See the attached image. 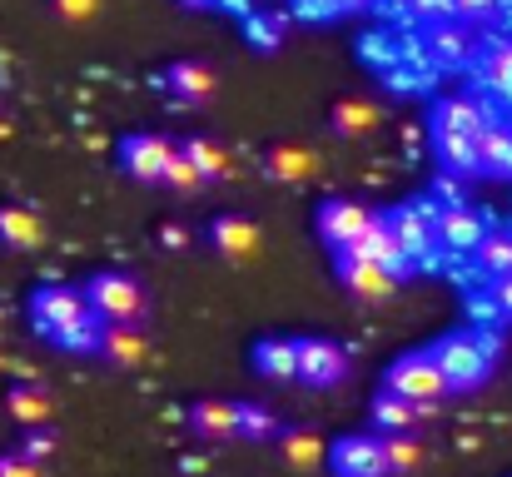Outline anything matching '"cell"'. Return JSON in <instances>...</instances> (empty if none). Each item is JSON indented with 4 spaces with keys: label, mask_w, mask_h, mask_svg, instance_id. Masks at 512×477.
<instances>
[{
    "label": "cell",
    "mask_w": 512,
    "mask_h": 477,
    "mask_svg": "<svg viewBox=\"0 0 512 477\" xmlns=\"http://www.w3.org/2000/svg\"><path fill=\"white\" fill-rule=\"evenodd\" d=\"M30 323H35V333H40L45 343L70 348V353H90V348H100V338H105V318L95 314V309L85 304V294L70 289V284L35 289Z\"/></svg>",
    "instance_id": "cell-1"
},
{
    "label": "cell",
    "mask_w": 512,
    "mask_h": 477,
    "mask_svg": "<svg viewBox=\"0 0 512 477\" xmlns=\"http://www.w3.org/2000/svg\"><path fill=\"white\" fill-rule=\"evenodd\" d=\"M428 353H433L448 393H473L478 383H488V373L498 363V338L493 333H478V328H463V333L438 338Z\"/></svg>",
    "instance_id": "cell-2"
},
{
    "label": "cell",
    "mask_w": 512,
    "mask_h": 477,
    "mask_svg": "<svg viewBox=\"0 0 512 477\" xmlns=\"http://www.w3.org/2000/svg\"><path fill=\"white\" fill-rule=\"evenodd\" d=\"M383 388L398 393V398H408V403H438L448 393V383H443V373H438V363H433L428 348L393 358L388 373H383Z\"/></svg>",
    "instance_id": "cell-3"
},
{
    "label": "cell",
    "mask_w": 512,
    "mask_h": 477,
    "mask_svg": "<svg viewBox=\"0 0 512 477\" xmlns=\"http://www.w3.org/2000/svg\"><path fill=\"white\" fill-rule=\"evenodd\" d=\"M85 304L105 323H135V318L145 314V289L130 274H95L85 284Z\"/></svg>",
    "instance_id": "cell-4"
},
{
    "label": "cell",
    "mask_w": 512,
    "mask_h": 477,
    "mask_svg": "<svg viewBox=\"0 0 512 477\" xmlns=\"http://www.w3.org/2000/svg\"><path fill=\"white\" fill-rule=\"evenodd\" d=\"M329 473L334 477H393L388 473V453H383V433H348L329 443Z\"/></svg>",
    "instance_id": "cell-5"
},
{
    "label": "cell",
    "mask_w": 512,
    "mask_h": 477,
    "mask_svg": "<svg viewBox=\"0 0 512 477\" xmlns=\"http://www.w3.org/2000/svg\"><path fill=\"white\" fill-rule=\"evenodd\" d=\"M179 155V145L165 135H125L120 140V169L140 184H165V169Z\"/></svg>",
    "instance_id": "cell-6"
},
{
    "label": "cell",
    "mask_w": 512,
    "mask_h": 477,
    "mask_svg": "<svg viewBox=\"0 0 512 477\" xmlns=\"http://www.w3.org/2000/svg\"><path fill=\"white\" fill-rule=\"evenodd\" d=\"M299 378L309 388H339L348 378V353L334 338H299Z\"/></svg>",
    "instance_id": "cell-7"
},
{
    "label": "cell",
    "mask_w": 512,
    "mask_h": 477,
    "mask_svg": "<svg viewBox=\"0 0 512 477\" xmlns=\"http://www.w3.org/2000/svg\"><path fill=\"white\" fill-rule=\"evenodd\" d=\"M373 219H378V214H373L368 204H358V199H324V209H319V239L339 254V249H348Z\"/></svg>",
    "instance_id": "cell-8"
},
{
    "label": "cell",
    "mask_w": 512,
    "mask_h": 477,
    "mask_svg": "<svg viewBox=\"0 0 512 477\" xmlns=\"http://www.w3.org/2000/svg\"><path fill=\"white\" fill-rule=\"evenodd\" d=\"M209 244H214L219 259L244 264V259H254V254L264 249V234H259V224L244 219V214H219V219L209 224Z\"/></svg>",
    "instance_id": "cell-9"
},
{
    "label": "cell",
    "mask_w": 512,
    "mask_h": 477,
    "mask_svg": "<svg viewBox=\"0 0 512 477\" xmlns=\"http://www.w3.org/2000/svg\"><path fill=\"white\" fill-rule=\"evenodd\" d=\"M339 259V279L343 289L363 304H383L398 294V274H388L383 264H368V259H353V254H334Z\"/></svg>",
    "instance_id": "cell-10"
},
{
    "label": "cell",
    "mask_w": 512,
    "mask_h": 477,
    "mask_svg": "<svg viewBox=\"0 0 512 477\" xmlns=\"http://www.w3.org/2000/svg\"><path fill=\"white\" fill-rule=\"evenodd\" d=\"M339 254L368 259V264H383V269H388V274H398V279H403V274H408V264H413V259L403 254V244L393 239V229H388V219H383V214H378V219H373V224L348 244V249H339Z\"/></svg>",
    "instance_id": "cell-11"
},
{
    "label": "cell",
    "mask_w": 512,
    "mask_h": 477,
    "mask_svg": "<svg viewBox=\"0 0 512 477\" xmlns=\"http://www.w3.org/2000/svg\"><path fill=\"white\" fill-rule=\"evenodd\" d=\"M428 135H433V155L443 164V174H453V179L483 174V169H478V140H473V135L448 130V125H433V120H428Z\"/></svg>",
    "instance_id": "cell-12"
},
{
    "label": "cell",
    "mask_w": 512,
    "mask_h": 477,
    "mask_svg": "<svg viewBox=\"0 0 512 477\" xmlns=\"http://www.w3.org/2000/svg\"><path fill=\"white\" fill-rule=\"evenodd\" d=\"M433 229H438V239H443L453 254H478V244L488 239L483 214H473L468 204H448V209L433 219Z\"/></svg>",
    "instance_id": "cell-13"
},
{
    "label": "cell",
    "mask_w": 512,
    "mask_h": 477,
    "mask_svg": "<svg viewBox=\"0 0 512 477\" xmlns=\"http://www.w3.org/2000/svg\"><path fill=\"white\" fill-rule=\"evenodd\" d=\"M189 428H194V438H204V443H229V438H239V403L204 398V403L189 408Z\"/></svg>",
    "instance_id": "cell-14"
},
{
    "label": "cell",
    "mask_w": 512,
    "mask_h": 477,
    "mask_svg": "<svg viewBox=\"0 0 512 477\" xmlns=\"http://www.w3.org/2000/svg\"><path fill=\"white\" fill-rule=\"evenodd\" d=\"M160 85L170 90L174 100H184V105H199V100H209L214 95V70L204 65V60H174L170 70L160 75Z\"/></svg>",
    "instance_id": "cell-15"
},
{
    "label": "cell",
    "mask_w": 512,
    "mask_h": 477,
    "mask_svg": "<svg viewBox=\"0 0 512 477\" xmlns=\"http://www.w3.org/2000/svg\"><path fill=\"white\" fill-rule=\"evenodd\" d=\"M383 219H388V229H393V239L403 244L408 259H423V254L433 249V239H438L433 219H428L423 209H413V204H408V209H388Z\"/></svg>",
    "instance_id": "cell-16"
},
{
    "label": "cell",
    "mask_w": 512,
    "mask_h": 477,
    "mask_svg": "<svg viewBox=\"0 0 512 477\" xmlns=\"http://www.w3.org/2000/svg\"><path fill=\"white\" fill-rule=\"evenodd\" d=\"M254 373L269 383L299 378V338H259L254 343Z\"/></svg>",
    "instance_id": "cell-17"
},
{
    "label": "cell",
    "mask_w": 512,
    "mask_h": 477,
    "mask_svg": "<svg viewBox=\"0 0 512 477\" xmlns=\"http://www.w3.org/2000/svg\"><path fill=\"white\" fill-rule=\"evenodd\" d=\"M0 244L15 249V254L40 249V244H45V224H40V214L25 209V204H0Z\"/></svg>",
    "instance_id": "cell-18"
},
{
    "label": "cell",
    "mask_w": 512,
    "mask_h": 477,
    "mask_svg": "<svg viewBox=\"0 0 512 477\" xmlns=\"http://www.w3.org/2000/svg\"><path fill=\"white\" fill-rule=\"evenodd\" d=\"M428 120H433V125H448V130H463V135H473V140L493 125V115H488L473 95H443Z\"/></svg>",
    "instance_id": "cell-19"
},
{
    "label": "cell",
    "mask_w": 512,
    "mask_h": 477,
    "mask_svg": "<svg viewBox=\"0 0 512 477\" xmlns=\"http://www.w3.org/2000/svg\"><path fill=\"white\" fill-rule=\"evenodd\" d=\"M378 120H383V110H378L373 100H363V95H348V100H339V105L329 110V130L343 135V140L373 135V130H378Z\"/></svg>",
    "instance_id": "cell-20"
},
{
    "label": "cell",
    "mask_w": 512,
    "mask_h": 477,
    "mask_svg": "<svg viewBox=\"0 0 512 477\" xmlns=\"http://www.w3.org/2000/svg\"><path fill=\"white\" fill-rule=\"evenodd\" d=\"M100 353L120 368H140L150 358V343L135 323H105V338H100Z\"/></svg>",
    "instance_id": "cell-21"
},
{
    "label": "cell",
    "mask_w": 512,
    "mask_h": 477,
    "mask_svg": "<svg viewBox=\"0 0 512 477\" xmlns=\"http://www.w3.org/2000/svg\"><path fill=\"white\" fill-rule=\"evenodd\" d=\"M423 413H433V403H408V398H398V393H378L373 398V433H408Z\"/></svg>",
    "instance_id": "cell-22"
},
{
    "label": "cell",
    "mask_w": 512,
    "mask_h": 477,
    "mask_svg": "<svg viewBox=\"0 0 512 477\" xmlns=\"http://www.w3.org/2000/svg\"><path fill=\"white\" fill-rule=\"evenodd\" d=\"M478 169L493 174V179H512V130L503 120H493L478 135Z\"/></svg>",
    "instance_id": "cell-23"
},
{
    "label": "cell",
    "mask_w": 512,
    "mask_h": 477,
    "mask_svg": "<svg viewBox=\"0 0 512 477\" xmlns=\"http://www.w3.org/2000/svg\"><path fill=\"white\" fill-rule=\"evenodd\" d=\"M314 169H319V159H314L309 145H274V150H269V174H274L279 184H304Z\"/></svg>",
    "instance_id": "cell-24"
},
{
    "label": "cell",
    "mask_w": 512,
    "mask_h": 477,
    "mask_svg": "<svg viewBox=\"0 0 512 477\" xmlns=\"http://www.w3.org/2000/svg\"><path fill=\"white\" fill-rule=\"evenodd\" d=\"M428 45H433V55H438L443 65H463V60L473 55V35H468L463 20H438V25L428 30Z\"/></svg>",
    "instance_id": "cell-25"
},
{
    "label": "cell",
    "mask_w": 512,
    "mask_h": 477,
    "mask_svg": "<svg viewBox=\"0 0 512 477\" xmlns=\"http://www.w3.org/2000/svg\"><path fill=\"white\" fill-rule=\"evenodd\" d=\"M50 408H55V398H50L45 388H35V383L5 393V413H10L15 423H25V428H40V423L50 418Z\"/></svg>",
    "instance_id": "cell-26"
},
{
    "label": "cell",
    "mask_w": 512,
    "mask_h": 477,
    "mask_svg": "<svg viewBox=\"0 0 512 477\" xmlns=\"http://www.w3.org/2000/svg\"><path fill=\"white\" fill-rule=\"evenodd\" d=\"M279 448H284V463H289L294 473H314V468L324 463V438H319L314 428H294V433H284Z\"/></svg>",
    "instance_id": "cell-27"
},
{
    "label": "cell",
    "mask_w": 512,
    "mask_h": 477,
    "mask_svg": "<svg viewBox=\"0 0 512 477\" xmlns=\"http://www.w3.org/2000/svg\"><path fill=\"white\" fill-rule=\"evenodd\" d=\"M478 70H483V80H488L503 100H512V40L508 35H498V40H488V45H483Z\"/></svg>",
    "instance_id": "cell-28"
},
{
    "label": "cell",
    "mask_w": 512,
    "mask_h": 477,
    "mask_svg": "<svg viewBox=\"0 0 512 477\" xmlns=\"http://www.w3.org/2000/svg\"><path fill=\"white\" fill-rule=\"evenodd\" d=\"M179 150L194 159V169H199L204 179H224V174L234 169V164H229V155H224V145H214V140H204V135H189Z\"/></svg>",
    "instance_id": "cell-29"
},
{
    "label": "cell",
    "mask_w": 512,
    "mask_h": 477,
    "mask_svg": "<svg viewBox=\"0 0 512 477\" xmlns=\"http://www.w3.org/2000/svg\"><path fill=\"white\" fill-rule=\"evenodd\" d=\"M478 264H483V274H493V279L512 274V229H488V239L478 244Z\"/></svg>",
    "instance_id": "cell-30"
},
{
    "label": "cell",
    "mask_w": 512,
    "mask_h": 477,
    "mask_svg": "<svg viewBox=\"0 0 512 477\" xmlns=\"http://www.w3.org/2000/svg\"><path fill=\"white\" fill-rule=\"evenodd\" d=\"M383 453H388V473L393 477H408L423 463V448H418V438H408V433H383Z\"/></svg>",
    "instance_id": "cell-31"
},
{
    "label": "cell",
    "mask_w": 512,
    "mask_h": 477,
    "mask_svg": "<svg viewBox=\"0 0 512 477\" xmlns=\"http://www.w3.org/2000/svg\"><path fill=\"white\" fill-rule=\"evenodd\" d=\"M239 438H249V443L274 438V413L259 408V403H239Z\"/></svg>",
    "instance_id": "cell-32"
},
{
    "label": "cell",
    "mask_w": 512,
    "mask_h": 477,
    "mask_svg": "<svg viewBox=\"0 0 512 477\" xmlns=\"http://www.w3.org/2000/svg\"><path fill=\"white\" fill-rule=\"evenodd\" d=\"M165 184H170V189H179V194H189V189H199V184H204V174L194 169V159L179 150V155L170 159V169H165Z\"/></svg>",
    "instance_id": "cell-33"
},
{
    "label": "cell",
    "mask_w": 512,
    "mask_h": 477,
    "mask_svg": "<svg viewBox=\"0 0 512 477\" xmlns=\"http://www.w3.org/2000/svg\"><path fill=\"white\" fill-rule=\"evenodd\" d=\"M498 5H503V0H453V20H463V25H483V20L498 15Z\"/></svg>",
    "instance_id": "cell-34"
},
{
    "label": "cell",
    "mask_w": 512,
    "mask_h": 477,
    "mask_svg": "<svg viewBox=\"0 0 512 477\" xmlns=\"http://www.w3.org/2000/svg\"><path fill=\"white\" fill-rule=\"evenodd\" d=\"M55 15H60V20L85 25V20H95V15H100V0H55Z\"/></svg>",
    "instance_id": "cell-35"
},
{
    "label": "cell",
    "mask_w": 512,
    "mask_h": 477,
    "mask_svg": "<svg viewBox=\"0 0 512 477\" xmlns=\"http://www.w3.org/2000/svg\"><path fill=\"white\" fill-rule=\"evenodd\" d=\"M20 453H25L30 463H45V458L55 453V438H50L45 428H30V433H25V448H20Z\"/></svg>",
    "instance_id": "cell-36"
},
{
    "label": "cell",
    "mask_w": 512,
    "mask_h": 477,
    "mask_svg": "<svg viewBox=\"0 0 512 477\" xmlns=\"http://www.w3.org/2000/svg\"><path fill=\"white\" fill-rule=\"evenodd\" d=\"M413 15H423L428 25H438V20H453V0H403Z\"/></svg>",
    "instance_id": "cell-37"
},
{
    "label": "cell",
    "mask_w": 512,
    "mask_h": 477,
    "mask_svg": "<svg viewBox=\"0 0 512 477\" xmlns=\"http://www.w3.org/2000/svg\"><path fill=\"white\" fill-rule=\"evenodd\" d=\"M0 477H40V463H30L25 453H5L0 458Z\"/></svg>",
    "instance_id": "cell-38"
},
{
    "label": "cell",
    "mask_w": 512,
    "mask_h": 477,
    "mask_svg": "<svg viewBox=\"0 0 512 477\" xmlns=\"http://www.w3.org/2000/svg\"><path fill=\"white\" fill-rule=\"evenodd\" d=\"M160 244L174 249V254H179V249H189V229H184V224H165V229H160Z\"/></svg>",
    "instance_id": "cell-39"
},
{
    "label": "cell",
    "mask_w": 512,
    "mask_h": 477,
    "mask_svg": "<svg viewBox=\"0 0 512 477\" xmlns=\"http://www.w3.org/2000/svg\"><path fill=\"white\" fill-rule=\"evenodd\" d=\"M493 304H498V309H503V314L512 318V274L493 279Z\"/></svg>",
    "instance_id": "cell-40"
},
{
    "label": "cell",
    "mask_w": 512,
    "mask_h": 477,
    "mask_svg": "<svg viewBox=\"0 0 512 477\" xmlns=\"http://www.w3.org/2000/svg\"><path fill=\"white\" fill-rule=\"evenodd\" d=\"M368 0H329V10H363Z\"/></svg>",
    "instance_id": "cell-41"
},
{
    "label": "cell",
    "mask_w": 512,
    "mask_h": 477,
    "mask_svg": "<svg viewBox=\"0 0 512 477\" xmlns=\"http://www.w3.org/2000/svg\"><path fill=\"white\" fill-rule=\"evenodd\" d=\"M189 5H224V0H189Z\"/></svg>",
    "instance_id": "cell-42"
}]
</instances>
